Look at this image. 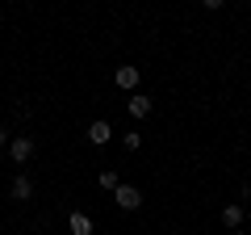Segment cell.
Listing matches in <instances>:
<instances>
[{"label": "cell", "mask_w": 251, "mask_h": 235, "mask_svg": "<svg viewBox=\"0 0 251 235\" xmlns=\"http://www.w3.org/2000/svg\"><path fill=\"white\" fill-rule=\"evenodd\" d=\"M113 202L126 210V214H130V210L143 206V193H138V185H117V189H113Z\"/></svg>", "instance_id": "6da1fadb"}, {"label": "cell", "mask_w": 251, "mask_h": 235, "mask_svg": "<svg viewBox=\"0 0 251 235\" xmlns=\"http://www.w3.org/2000/svg\"><path fill=\"white\" fill-rule=\"evenodd\" d=\"M29 155H34V139H29V135H13L9 139V160L13 164H25Z\"/></svg>", "instance_id": "7a4b0ae2"}, {"label": "cell", "mask_w": 251, "mask_h": 235, "mask_svg": "<svg viewBox=\"0 0 251 235\" xmlns=\"http://www.w3.org/2000/svg\"><path fill=\"white\" fill-rule=\"evenodd\" d=\"M126 109H130V118H151L155 101L147 97V92H130V101H126Z\"/></svg>", "instance_id": "3957f363"}, {"label": "cell", "mask_w": 251, "mask_h": 235, "mask_svg": "<svg viewBox=\"0 0 251 235\" xmlns=\"http://www.w3.org/2000/svg\"><path fill=\"white\" fill-rule=\"evenodd\" d=\"M109 139H113V126H109L105 118H97V122L88 126V143H92V147H105Z\"/></svg>", "instance_id": "277c9868"}, {"label": "cell", "mask_w": 251, "mask_h": 235, "mask_svg": "<svg viewBox=\"0 0 251 235\" xmlns=\"http://www.w3.org/2000/svg\"><path fill=\"white\" fill-rule=\"evenodd\" d=\"M13 202H29V198H34V181H29V176H25V172H17V176H13Z\"/></svg>", "instance_id": "5b68a950"}, {"label": "cell", "mask_w": 251, "mask_h": 235, "mask_svg": "<svg viewBox=\"0 0 251 235\" xmlns=\"http://www.w3.org/2000/svg\"><path fill=\"white\" fill-rule=\"evenodd\" d=\"M113 84H117V88H138V67H117Z\"/></svg>", "instance_id": "8992f818"}, {"label": "cell", "mask_w": 251, "mask_h": 235, "mask_svg": "<svg viewBox=\"0 0 251 235\" xmlns=\"http://www.w3.org/2000/svg\"><path fill=\"white\" fill-rule=\"evenodd\" d=\"M222 227L243 231V206H222Z\"/></svg>", "instance_id": "52a82bcc"}, {"label": "cell", "mask_w": 251, "mask_h": 235, "mask_svg": "<svg viewBox=\"0 0 251 235\" xmlns=\"http://www.w3.org/2000/svg\"><path fill=\"white\" fill-rule=\"evenodd\" d=\"M67 227H72V235H92V223H88V214H80V210H75V214L67 218Z\"/></svg>", "instance_id": "ba28073f"}, {"label": "cell", "mask_w": 251, "mask_h": 235, "mask_svg": "<svg viewBox=\"0 0 251 235\" xmlns=\"http://www.w3.org/2000/svg\"><path fill=\"white\" fill-rule=\"evenodd\" d=\"M117 185H122V176H117L113 168H105V172H100V189H109V193H113Z\"/></svg>", "instance_id": "9c48e42d"}, {"label": "cell", "mask_w": 251, "mask_h": 235, "mask_svg": "<svg viewBox=\"0 0 251 235\" xmlns=\"http://www.w3.org/2000/svg\"><path fill=\"white\" fill-rule=\"evenodd\" d=\"M138 147H143V135H134V130H130V135H126V151H138Z\"/></svg>", "instance_id": "30bf717a"}, {"label": "cell", "mask_w": 251, "mask_h": 235, "mask_svg": "<svg viewBox=\"0 0 251 235\" xmlns=\"http://www.w3.org/2000/svg\"><path fill=\"white\" fill-rule=\"evenodd\" d=\"M9 139H13V135H9L4 126H0V151H4V143H9Z\"/></svg>", "instance_id": "8fae6325"}, {"label": "cell", "mask_w": 251, "mask_h": 235, "mask_svg": "<svg viewBox=\"0 0 251 235\" xmlns=\"http://www.w3.org/2000/svg\"><path fill=\"white\" fill-rule=\"evenodd\" d=\"M234 235H247V231H234Z\"/></svg>", "instance_id": "7c38bea8"}]
</instances>
